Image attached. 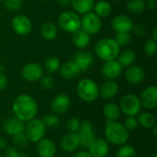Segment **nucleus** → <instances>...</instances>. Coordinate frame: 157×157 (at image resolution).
<instances>
[{
    "mask_svg": "<svg viewBox=\"0 0 157 157\" xmlns=\"http://www.w3.org/2000/svg\"><path fill=\"white\" fill-rule=\"evenodd\" d=\"M12 111L14 117L26 123L37 117L39 106L36 99L30 95L20 94L13 101Z\"/></svg>",
    "mask_w": 157,
    "mask_h": 157,
    "instance_id": "nucleus-1",
    "label": "nucleus"
},
{
    "mask_svg": "<svg viewBox=\"0 0 157 157\" xmlns=\"http://www.w3.org/2000/svg\"><path fill=\"white\" fill-rule=\"evenodd\" d=\"M104 136L109 144L121 146L127 144L130 140V132L118 121H107Z\"/></svg>",
    "mask_w": 157,
    "mask_h": 157,
    "instance_id": "nucleus-2",
    "label": "nucleus"
},
{
    "mask_svg": "<svg viewBox=\"0 0 157 157\" xmlns=\"http://www.w3.org/2000/svg\"><path fill=\"white\" fill-rule=\"evenodd\" d=\"M121 47L117 44L114 39L103 38L95 45V52L97 56L104 62L117 59L120 53Z\"/></svg>",
    "mask_w": 157,
    "mask_h": 157,
    "instance_id": "nucleus-3",
    "label": "nucleus"
},
{
    "mask_svg": "<svg viewBox=\"0 0 157 157\" xmlns=\"http://www.w3.org/2000/svg\"><path fill=\"white\" fill-rule=\"evenodd\" d=\"M76 93L85 102H94L99 97L98 85L90 78L81 79L76 86Z\"/></svg>",
    "mask_w": 157,
    "mask_h": 157,
    "instance_id": "nucleus-4",
    "label": "nucleus"
},
{
    "mask_svg": "<svg viewBox=\"0 0 157 157\" xmlns=\"http://www.w3.org/2000/svg\"><path fill=\"white\" fill-rule=\"evenodd\" d=\"M47 128L45 127L41 119L35 118L25 123L24 134L26 135L29 143L37 144L42 138H44Z\"/></svg>",
    "mask_w": 157,
    "mask_h": 157,
    "instance_id": "nucleus-5",
    "label": "nucleus"
},
{
    "mask_svg": "<svg viewBox=\"0 0 157 157\" xmlns=\"http://www.w3.org/2000/svg\"><path fill=\"white\" fill-rule=\"evenodd\" d=\"M60 28L68 33H74L81 28V18L74 11H63L58 17Z\"/></svg>",
    "mask_w": 157,
    "mask_h": 157,
    "instance_id": "nucleus-6",
    "label": "nucleus"
},
{
    "mask_svg": "<svg viewBox=\"0 0 157 157\" xmlns=\"http://www.w3.org/2000/svg\"><path fill=\"white\" fill-rule=\"evenodd\" d=\"M120 109L126 117H137L142 109L139 97L134 94H127L123 96L120 103Z\"/></svg>",
    "mask_w": 157,
    "mask_h": 157,
    "instance_id": "nucleus-7",
    "label": "nucleus"
},
{
    "mask_svg": "<svg viewBox=\"0 0 157 157\" xmlns=\"http://www.w3.org/2000/svg\"><path fill=\"white\" fill-rule=\"evenodd\" d=\"M77 135L80 141V147L83 149H87L96 140V132L91 121L87 120L81 121V125L79 131L77 132Z\"/></svg>",
    "mask_w": 157,
    "mask_h": 157,
    "instance_id": "nucleus-8",
    "label": "nucleus"
},
{
    "mask_svg": "<svg viewBox=\"0 0 157 157\" xmlns=\"http://www.w3.org/2000/svg\"><path fill=\"white\" fill-rule=\"evenodd\" d=\"M101 18L91 11L84 14L83 17L81 18V29L89 35H95L98 33L101 29Z\"/></svg>",
    "mask_w": 157,
    "mask_h": 157,
    "instance_id": "nucleus-9",
    "label": "nucleus"
},
{
    "mask_svg": "<svg viewBox=\"0 0 157 157\" xmlns=\"http://www.w3.org/2000/svg\"><path fill=\"white\" fill-rule=\"evenodd\" d=\"M141 105L146 109H155L157 107V87L150 86L144 88L139 97Z\"/></svg>",
    "mask_w": 157,
    "mask_h": 157,
    "instance_id": "nucleus-10",
    "label": "nucleus"
},
{
    "mask_svg": "<svg viewBox=\"0 0 157 157\" xmlns=\"http://www.w3.org/2000/svg\"><path fill=\"white\" fill-rule=\"evenodd\" d=\"M21 75L28 82H37L43 76V68L37 63H29L22 68Z\"/></svg>",
    "mask_w": 157,
    "mask_h": 157,
    "instance_id": "nucleus-11",
    "label": "nucleus"
},
{
    "mask_svg": "<svg viewBox=\"0 0 157 157\" xmlns=\"http://www.w3.org/2000/svg\"><path fill=\"white\" fill-rule=\"evenodd\" d=\"M71 105L70 98L66 94H59L55 96L51 102V109L53 114L63 115L69 109Z\"/></svg>",
    "mask_w": 157,
    "mask_h": 157,
    "instance_id": "nucleus-12",
    "label": "nucleus"
},
{
    "mask_svg": "<svg viewBox=\"0 0 157 157\" xmlns=\"http://www.w3.org/2000/svg\"><path fill=\"white\" fill-rule=\"evenodd\" d=\"M36 152L39 157H54L57 153L55 143L49 138H42L36 144Z\"/></svg>",
    "mask_w": 157,
    "mask_h": 157,
    "instance_id": "nucleus-13",
    "label": "nucleus"
},
{
    "mask_svg": "<svg viewBox=\"0 0 157 157\" xmlns=\"http://www.w3.org/2000/svg\"><path fill=\"white\" fill-rule=\"evenodd\" d=\"M11 26L13 30L18 35H27L31 30V22L24 15H17L12 18Z\"/></svg>",
    "mask_w": 157,
    "mask_h": 157,
    "instance_id": "nucleus-14",
    "label": "nucleus"
},
{
    "mask_svg": "<svg viewBox=\"0 0 157 157\" xmlns=\"http://www.w3.org/2000/svg\"><path fill=\"white\" fill-rule=\"evenodd\" d=\"M123 67L118 62V60H110L105 62L102 66V75L108 80H114L118 78L122 73Z\"/></svg>",
    "mask_w": 157,
    "mask_h": 157,
    "instance_id": "nucleus-15",
    "label": "nucleus"
},
{
    "mask_svg": "<svg viewBox=\"0 0 157 157\" xmlns=\"http://www.w3.org/2000/svg\"><path fill=\"white\" fill-rule=\"evenodd\" d=\"M60 147L65 153H75L80 147V141L77 133L68 132L63 135L60 142Z\"/></svg>",
    "mask_w": 157,
    "mask_h": 157,
    "instance_id": "nucleus-16",
    "label": "nucleus"
},
{
    "mask_svg": "<svg viewBox=\"0 0 157 157\" xmlns=\"http://www.w3.org/2000/svg\"><path fill=\"white\" fill-rule=\"evenodd\" d=\"M133 25V20L127 15H118L111 21V28L116 32H130Z\"/></svg>",
    "mask_w": 157,
    "mask_h": 157,
    "instance_id": "nucleus-17",
    "label": "nucleus"
},
{
    "mask_svg": "<svg viewBox=\"0 0 157 157\" xmlns=\"http://www.w3.org/2000/svg\"><path fill=\"white\" fill-rule=\"evenodd\" d=\"M124 77L128 83L132 85H139L144 80L145 72L138 65H131L125 70Z\"/></svg>",
    "mask_w": 157,
    "mask_h": 157,
    "instance_id": "nucleus-18",
    "label": "nucleus"
},
{
    "mask_svg": "<svg viewBox=\"0 0 157 157\" xmlns=\"http://www.w3.org/2000/svg\"><path fill=\"white\" fill-rule=\"evenodd\" d=\"M86 150L92 157H106L109 153V144L105 139L96 138Z\"/></svg>",
    "mask_w": 157,
    "mask_h": 157,
    "instance_id": "nucleus-19",
    "label": "nucleus"
},
{
    "mask_svg": "<svg viewBox=\"0 0 157 157\" xmlns=\"http://www.w3.org/2000/svg\"><path fill=\"white\" fill-rule=\"evenodd\" d=\"M24 127H25V123L20 120L17 119L16 117L7 118L3 124L4 132L9 136H14L17 133L23 132Z\"/></svg>",
    "mask_w": 157,
    "mask_h": 157,
    "instance_id": "nucleus-20",
    "label": "nucleus"
},
{
    "mask_svg": "<svg viewBox=\"0 0 157 157\" xmlns=\"http://www.w3.org/2000/svg\"><path fill=\"white\" fill-rule=\"evenodd\" d=\"M119 86L114 80H107L99 87V97L105 100H110L117 96Z\"/></svg>",
    "mask_w": 157,
    "mask_h": 157,
    "instance_id": "nucleus-21",
    "label": "nucleus"
},
{
    "mask_svg": "<svg viewBox=\"0 0 157 157\" xmlns=\"http://www.w3.org/2000/svg\"><path fill=\"white\" fill-rule=\"evenodd\" d=\"M74 62L77 64L81 71H86L93 64L94 56L87 51H81L75 55Z\"/></svg>",
    "mask_w": 157,
    "mask_h": 157,
    "instance_id": "nucleus-22",
    "label": "nucleus"
},
{
    "mask_svg": "<svg viewBox=\"0 0 157 157\" xmlns=\"http://www.w3.org/2000/svg\"><path fill=\"white\" fill-rule=\"evenodd\" d=\"M59 70H60V75L63 79H73L78 76L81 72V70L74 61L64 63L62 66H60Z\"/></svg>",
    "mask_w": 157,
    "mask_h": 157,
    "instance_id": "nucleus-23",
    "label": "nucleus"
},
{
    "mask_svg": "<svg viewBox=\"0 0 157 157\" xmlns=\"http://www.w3.org/2000/svg\"><path fill=\"white\" fill-rule=\"evenodd\" d=\"M90 35L81 28L73 33V43L78 49H85L90 43Z\"/></svg>",
    "mask_w": 157,
    "mask_h": 157,
    "instance_id": "nucleus-24",
    "label": "nucleus"
},
{
    "mask_svg": "<svg viewBox=\"0 0 157 157\" xmlns=\"http://www.w3.org/2000/svg\"><path fill=\"white\" fill-rule=\"evenodd\" d=\"M102 112L107 121H118L121 116L120 106L114 102H108L105 104Z\"/></svg>",
    "mask_w": 157,
    "mask_h": 157,
    "instance_id": "nucleus-25",
    "label": "nucleus"
},
{
    "mask_svg": "<svg viewBox=\"0 0 157 157\" xmlns=\"http://www.w3.org/2000/svg\"><path fill=\"white\" fill-rule=\"evenodd\" d=\"M138 124L144 129H152L155 125H156V117L151 112H140L137 115Z\"/></svg>",
    "mask_w": 157,
    "mask_h": 157,
    "instance_id": "nucleus-26",
    "label": "nucleus"
},
{
    "mask_svg": "<svg viewBox=\"0 0 157 157\" xmlns=\"http://www.w3.org/2000/svg\"><path fill=\"white\" fill-rule=\"evenodd\" d=\"M71 4L76 13L84 15L92 10L95 5V0H71Z\"/></svg>",
    "mask_w": 157,
    "mask_h": 157,
    "instance_id": "nucleus-27",
    "label": "nucleus"
},
{
    "mask_svg": "<svg viewBox=\"0 0 157 157\" xmlns=\"http://www.w3.org/2000/svg\"><path fill=\"white\" fill-rule=\"evenodd\" d=\"M136 58V54L135 52L132 49H126L124 51H122L121 52H120L117 59L118 62L121 63V65L122 67H129L131 65H132V63H134Z\"/></svg>",
    "mask_w": 157,
    "mask_h": 157,
    "instance_id": "nucleus-28",
    "label": "nucleus"
},
{
    "mask_svg": "<svg viewBox=\"0 0 157 157\" xmlns=\"http://www.w3.org/2000/svg\"><path fill=\"white\" fill-rule=\"evenodd\" d=\"M40 34L46 40H52L57 37L58 29L52 22H45L40 28Z\"/></svg>",
    "mask_w": 157,
    "mask_h": 157,
    "instance_id": "nucleus-29",
    "label": "nucleus"
},
{
    "mask_svg": "<svg viewBox=\"0 0 157 157\" xmlns=\"http://www.w3.org/2000/svg\"><path fill=\"white\" fill-rule=\"evenodd\" d=\"M95 14L98 15L99 17H109L111 13L112 7L111 5L107 1H99L96 5H94Z\"/></svg>",
    "mask_w": 157,
    "mask_h": 157,
    "instance_id": "nucleus-30",
    "label": "nucleus"
},
{
    "mask_svg": "<svg viewBox=\"0 0 157 157\" xmlns=\"http://www.w3.org/2000/svg\"><path fill=\"white\" fill-rule=\"evenodd\" d=\"M146 5L147 4L144 0H130L127 3L126 7L129 12L135 15H139L145 10Z\"/></svg>",
    "mask_w": 157,
    "mask_h": 157,
    "instance_id": "nucleus-31",
    "label": "nucleus"
},
{
    "mask_svg": "<svg viewBox=\"0 0 157 157\" xmlns=\"http://www.w3.org/2000/svg\"><path fill=\"white\" fill-rule=\"evenodd\" d=\"M61 66V62L56 56H50L44 62V69L47 73L52 74L59 70Z\"/></svg>",
    "mask_w": 157,
    "mask_h": 157,
    "instance_id": "nucleus-32",
    "label": "nucleus"
},
{
    "mask_svg": "<svg viewBox=\"0 0 157 157\" xmlns=\"http://www.w3.org/2000/svg\"><path fill=\"white\" fill-rule=\"evenodd\" d=\"M115 157H136V150L130 144H123L119 147Z\"/></svg>",
    "mask_w": 157,
    "mask_h": 157,
    "instance_id": "nucleus-33",
    "label": "nucleus"
},
{
    "mask_svg": "<svg viewBox=\"0 0 157 157\" xmlns=\"http://www.w3.org/2000/svg\"><path fill=\"white\" fill-rule=\"evenodd\" d=\"M12 143L17 150H22L26 148L29 144V141L24 132H20L12 136Z\"/></svg>",
    "mask_w": 157,
    "mask_h": 157,
    "instance_id": "nucleus-34",
    "label": "nucleus"
},
{
    "mask_svg": "<svg viewBox=\"0 0 157 157\" xmlns=\"http://www.w3.org/2000/svg\"><path fill=\"white\" fill-rule=\"evenodd\" d=\"M41 120L46 128L56 129L60 125V120L58 118V115L53 114V113L46 114L45 116H43V118Z\"/></svg>",
    "mask_w": 157,
    "mask_h": 157,
    "instance_id": "nucleus-35",
    "label": "nucleus"
},
{
    "mask_svg": "<svg viewBox=\"0 0 157 157\" xmlns=\"http://www.w3.org/2000/svg\"><path fill=\"white\" fill-rule=\"evenodd\" d=\"M132 40L130 32H116L114 40L120 47H124L130 43Z\"/></svg>",
    "mask_w": 157,
    "mask_h": 157,
    "instance_id": "nucleus-36",
    "label": "nucleus"
},
{
    "mask_svg": "<svg viewBox=\"0 0 157 157\" xmlns=\"http://www.w3.org/2000/svg\"><path fill=\"white\" fill-rule=\"evenodd\" d=\"M80 125H81V121L78 118L71 117L70 119H68V121L66 122V129H67L68 132L77 133V132L80 129Z\"/></svg>",
    "mask_w": 157,
    "mask_h": 157,
    "instance_id": "nucleus-37",
    "label": "nucleus"
},
{
    "mask_svg": "<svg viewBox=\"0 0 157 157\" xmlns=\"http://www.w3.org/2000/svg\"><path fill=\"white\" fill-rule=\"evenodd\" d=\"M144 51L148 56H155L157 53V41L150 39L145 41L144 46Z\"/></svg>",
    "mask_w": 157,
    "mask_h": 157,
    "instance_id": "nucleus-38",
    "label": "nucleus"
},
{
    "mask_svg": "<svg viewBox=\"0 0 157 157\" xmlns=\"http://www.w3.org/2000/svg\"><path fill=\"white\" fill-rule=\"evenodd\" d=\"M123 126L131 132H133L135 131L139 124H138V121H137V118L136 117H132V116H129V117H126L124 119V121H123Z\"/></svg>",
    "mask_w": 157,
    "mask_h": 157,
    "instance_id": "nucleus-39",
    "label": "nucleus"
},
{
    "mask_svg": "<svg viewBox=\"0 0 157 157\" xmlns=\"http://www.w3.org/2000/svg\"><path fill=\"white\" fill-rule=\"evenodd\" d=\"M40 86L44 90H52L54 86V80L52 76L45 75L40 79Z\"/></svg>",
    "mask_w": 157,
    "mask_h": 157,
    "instance_id": "nucleus-40",
    "label": "nucleus"
},
{
    "mask_svg": "<svg viewBox=\"0 0 157 157\" xmlns=\"http://www.w3.org/2000/svg\"><path fill=\"white\" fill-rule=\"evenodd\" d=\"M5 6L9 11H17L21 7L22 0H5Z\"/></svg>",
    "mask_w": 157,
    "mask_h": 157,
    "instance_id": "nucleus-41",
    "label": "nucleus"
},
{
    "mask_svg": "<svg viewBox=\"0 0 157 157\" xmlns=\"http://www.w3.org/2000/svg\"><path fill=\"white\" fill-rule=\"evenodd\" d=\"M132 31L133 32L134 35L138 36V37H143V36H145L146 33H147V29L143 25H133L132 29Z\"/></svg>",
    "mask_w": 157,
    "mask_h": 157,
    "instance_id": "nucleus-42",
    "label": "nucleus"
},
{
    "mask_svg": "<svg viewBox=\"0 0 157 157\" xmlns=\"http://www.w3.org/2000/svg\"><path fill=\"white\" fill-rule=\"evenodd\" d=\"M5 157H20L19 153L17 152V150L15 147H7L6 149V154Z\"/></svg>",
    "mask_w": 157,
    "mask_h": 157,
    "instance_id": "nucleus-43",
    "label": "nucleus"
},
{
    "mask_svg": "<svg viewBox=\"0 0 157 157\" xmlns=\"http://www.w3.org/2000/svg\"><path fill=\"white\" fill-rule=\"evenodd\" d=\"M7 86V78L6 75L2 72H0V91L4 90Z\"/></svg>",
    "mask_w": 157,
    "mask_h": 157,
    "instance_id": "nucleus-44",
    "label": "nucleus"
},
{
    "mask_svg": "<svg viewBox=\"0 0 157 157\" xmlns=\"http://www.w3.org/2000/svg\"><path fill=\"white\" fill-rule=\"evenodd\" d=\"M73 157H92V155L86 149H82L75 153Z\"/></svg>",
    "mask_w": 157,
    "mask_h": 157,
    "instance_id": "nucleus-45",
    "label": "nucleus"
},
{
    "mask_svg": "<svg viewBox=\"0 0 157 157\" xmlns=\"http://www.w3.org/2000/svg\"><path fill=\"white\" fill-rule=\"evenodd\" d=\"M8 147V142L5 137H0V150H6Z\"/></svg>",
    "mask_w": 157,
    "mask_h": 157,
    "instance_id": "nucleus-46",
    "label": "nucleus"
},
{
    "mask_svg": "<svg viewBox=\"0 0 157 157\" xmlns=\"http://www.w3.org/2000/svg\"><path fill=\"white\" fill-rule=\"evenodd\" d=\"M56 2L62 7H66L71 4V0H56Z\"/></svg>",
    "mask_w": 157,
    "mask_h": 157,
    "instance_id": "nucleus-47",
    "label": "nucleus"
},
{
    "mask_svg": "<svg viewBox=\"0 0 157 157\" xmlns=\"http://www.w3.org/2000/svg\"><path fill=\"white\" fill-rule=\"evenodd\" d=\"M155 1H148V5H146V7H148L151 10H155Z\"/></svg>",
    "mask_w": 157,
    "mask_h": 157,
    "instance_id": "nucleus-48",
    "label": "nucleus"
},
{
    "mask_svg": "<svg viewBox=\"0 0 157 157\" xmlns=\"http://www.w3.org/2000/svg\"><path fill=\"white\" fill-rule=\"evenodd\" d=\"M153 40L157 41V27H155L153 31Z\"/></svg>",
    "mask_w": 157,
    "mask_h": 157,
    "instance_id": "nucleus-49",
    "label": "nucleus"
},
{
    "mask_svg": "<svg viewBox=\"0 0 157 157\" xmlns=\"http://www.w3.org/2000/svg\"><path fill=\"white\" fill-rule=\"evenodd\" d=\"M152 133H153V135L155 136V137H156L157 136V125H155L152 129Z\"/></svg>",
    "mask_w": 157,
    "mask_h": 157,
    "instance_id": "nucleus-50",
    "label": "nucleus"
},
{
    "mask_svg": "<svg viewBox=\"0 0 157 157\" xmlns=\"http://www.w3.org/2000/svg\"><path fill=\"white\" fill-rule=\"evenodd\" d=\"M151 157H157V153H154V154L151 155Z\"/></svg>",
    "mask_w": 157,
    "mask_h": 157,
    "instance_id": "nucleus-51",
    "label": "nucleus"
},
{
    "mask_svg": "<svg viewBox=\"0 0 157 157\" xmlns=\"http://www.w3.org/2000/svg\"><path fill=\"white\" fill-rule=\"evenodd\" d=\"M111 1H114V2H117V1H120V0H111Z\"/></svg>",
    "mask_w": 157,
    "mask_h": 157,
    "instance_id": "nucleus-52",
    "label": "nucleus"
},
{
    "mask_svg": "<svg viewBox=\"0 0 157 157\" xmlns=\"http://www.w3.org/2000/svg\"><path fill=\"white\" fill-rule=\"evenodd\" d=\"M0 157H5V156H4L3 155H0Z\"/></svg>",
    "mask_w": 157,
    "mask_h": 157,
    "instance_id": "nucleus-53",
    "label": "nucleus"
},
{
    "mask_svg": "<svg viewBox=\"0 0 157 157\" xmlns=\"http://www.w3.org/2000/svg\"><path fill=\"white\" fill-rule=\"evenodd\" d=\"M42 1H52V0H42Z\"/></svg>",
    "mask_w": 157,
    "mask_h": 157,
    "instance_id": "nucleus-54",
    "label": "nucleus"
},
{
    "mask_svg": "<svg viewBox=\"0 0 157 157\" xmlns=\"http://www.w3.org/2000/svg\"><path fill=\"white\" fill-rule=\"evenodd\" d=\"M20 157H28V156H24V155H20Z\"/></svg>",
    "mask_w": 157,
    "mask_h": 157,
    "instance_id": "nucleus-55",
    "label": "nucleus"
},
{
    "mask_svg": "<svg viewBox=\"0 0 157 157\" xmlns=\"http://www.w3.org/2000/svg\"><path fill=\"white\" fill-rule=\"evenodd\" d=\"M148 1H155V0H148Z\"/></svg>",
    "mask_w": 157,
    "mask_h": 157,
    "instance_id": "nucleus-56",
    "label": "nucleus"
},
{
    "mask_svg": "<svg viewBox=\"0 0 157 157\" xmlns=\"http://www.w3.org/2000/svg\"><path fill=\"white\" fill-rule=\"evenodd\" d=\"M3 1H5V0H0V2H3Z\"/></svg>",
    "mask_w": 157,
    "mask_h": 157,
    "instance_id": "nucleus-57",
    "label": "nucleus"
},
{
    "mask_svg": "<svg viewBox=\"0 0 157 157\" xmlns=\"http://www.w3.org/2000/svg\"><path fill=\"white\" fill-rule=\"evenodd\" d=\"M106 157H110V156H109V155H107V156H106Z\"/></svg>",
    "mask_w": 157,
    "mask_h": 157,
    "instance_id": "nucleus-58",
    "label": "nucleus"
},
{
    "mask_svg": "<svg viewBox=\"0 0 157 157\" xmlns=\"http://www.w3.org/2000/svg\"><path fill=\"white\" fill-rule=\"evenodd\" d=\"M64 157H66V156H64Z\"/></svg>",
    "mask_w": 157,
    "mask_h": 157,
    "instance_id": "nucleus-59",
    "label": "nucleus"
}]
</instances>
